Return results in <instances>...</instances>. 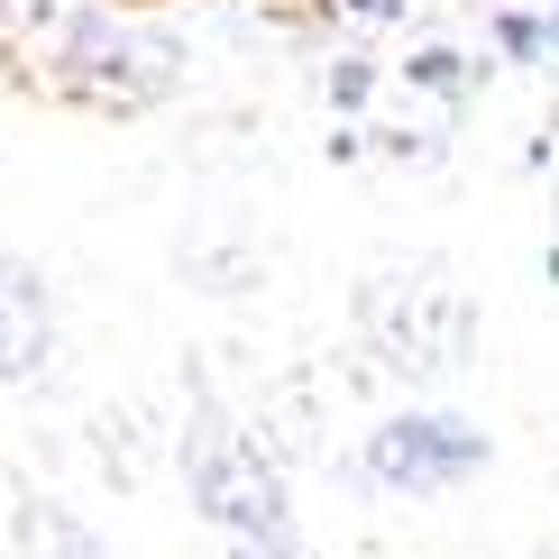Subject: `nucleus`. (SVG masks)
<instances>
[{
	"mask_svg": "<svg viewBox=\"0 0 559 559\" xmlns=\"http://www.w3.org/2000/svg\"><path fill=\"white\" fill-rule=\"evenodd\" d=\"M183 496H193V514L221 523L229 542L294 532L285 468H275V459L258 450V431H239L229 413H193V423H183Z\"/></svg>",
	"mask_w": 559,
	"mask_h": 559,
	"instance_id": "nucleus-1",
	"label": "nucleus"
},
{
	"mask_svg": "<svg viewBox=\"0 0 559 559\" xmlns=\"http://www.w3.org/2000/svg\"><path fill=\"white\" fill-rule=\"evenodd\" d=\"M358 312H367L377 348L404 377H450L468 358V340H477V312H468V294L450 275H385V285L358 294Z\"/></svg>",
	"mask_w": 559,
	"mask_h": 559,
	"instance_id": "nucleus-2",
	"label": "nucleus"
},
{
	"mask_svg": "<svg viewBox=\"0 0 559 559\" xmlns=\"http://www.w3.org/2000/svg\"><path fill=\"white\" fill-rule=\"evenodd\" d=\"M56 83L92 110H147L175 83V46L166 37H120L102 10H64L56 19Z\"/></svg>",
	"mask_w": 559,
	"mask_h": 559,
	"instance_id": "nucleus-3",
	"label": "nucleus"
},
{
	"mask_svg": "<svg viewBox=\"0 0 559 559\" xmlns=\"http://www.w3.org/2000/svg\"><path fill=\"white\" fill-rule=\"evenodd\" d=\"M486 459H496V440L459 413H394V423L367 431V477L385 496H440V486L477 477Z\"/></svg>",
	"mask_w": 559,
	"mask_h": 559,
	"instance_id": "nucleus-4",
	"label": "nucleus"
},
{
	"mask_svg": "<svg viewBox=\"0 0 559 559\" xmlns=\"http://www.w3.org/2000/svg\"><path fill=\"white\" fill-rule=\"evenodd\" d=\"M56 358V294L28 258L0 248V385H28Z\"/></svg>",
	"mask_w": 559,
	"mask_h": 559,
	"instance_id": "nucleus-5",
	"label": "nucleus"
},
{
	"mask_svg": "<svg viewBox=\"0 0 559 559\" xmlns=\"http://www.w3.org/2000/svg\"><path fill=\"white\" fill-rule=\"evenodd\" d=\"M496 46H514V56H542L550 28H542V19H523V10H504V19H496Z\"/></svg>",
	"mask_w": 559,
	"mask_h": 559,
	"instance_id": "nucleus-6",
	"label": "nucleus"
},
{
	"mask_svg": "<svg viewBox=\"0 0 559 559\" xmlns=\"http://www.w3.org/2000/svg\"><path fill=\"white\" fill-rule=\"evenodd\" d=\"M413 83H431V92H459V56H450V46H431V56H413Z\"/></svg>",
	"mask_w": 559,
	"mask_h": 559,
	"instance_id": "nucleus-7",
	"label": "nucleus"
},
{
	"mask_svg": "<svg viewBox=\"0 0 559 559\" xmlns=\"http://www.w3.org/2000/svg\"><path fill=\"white\" fill-rule=\"evenodd\" d=\"M229 559H312L294 532H266V542H229Z\"/></svg>",
	"mask_w": 559,
	"mask_h": 559,
	"instance_id": "nucleus-8",
	"label": "nucleus"
},
{
	"mask_svg": "<svg viewBox=\"0 0 559 559\" xmlns=\"http://www.w3.org/2000/svg\"><path fill=\"white\" fill-rule=\"evenodd\" d=\"M348 10H358V19H394V10H404V0H348Z\"/></svg>",
	"mask_w": 559,
	"mask_h": 559,
	"instance_id": "nucleus-9",
	"label": "nucleus"
},
{
	"mask_svg": "<svg viewBox=\"0 0 559 559\" xmlns=\"http://www.w3.org/2000/svg\"><path fill=\"white\" fill-rule=\"evenodd\" d=\"M542 266H550V285H559V239H550V258H542Z\"/></svg>",
	"mask_w": 559,
	"mask_h": 559,
	"instance_id": "nucleus-10",
	"label": "nucleus"
},
{
	"mask_svg": "<svg viewBox=\"0 0 559 559\" xmlns=\"http://www.w3.org/2000/svg\"><path fill=\"white\" fill-rule=\"evenodd\" d=\"M550 56H559V28H550Z\"/></svg>",
	"mask_w": 559,
	"mask_h": 559,
	"instance_id": "nucleus-11",
	"label": "nucleus"
}]
</instances>
